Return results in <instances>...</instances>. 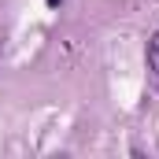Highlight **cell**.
<instances>
[{
    "instance_id": "obj_1",
    "label": "cell",
    "mask_w": 159,
    "mask_h": 159,
    "mask_svg": "<svg viewBox=\"0 0 159 159\" xmlns=\"http://www.w3.org/2000/svg\"><path fill=\"white\" fill-rule=\"evenodd\" d=\"M144 59H148V70L159 74V30L148 37V48H144Z\"/></svg>"
},
{
    "instance_id": "obj_2",
    "label": "cell",
    "mask_w": 159,
    "mask_h": 159,
    "mask_svg": "<svg viewBox=\"0 0 159 159\" xmlns=\"http://www.w3.org/2000/svg\"><path fill=\"white\" fill-rule=\"evenodd\" d=\"M44 4H48V7H59V4H63V0H44Z\"/></svg>"
}]
</instances>
